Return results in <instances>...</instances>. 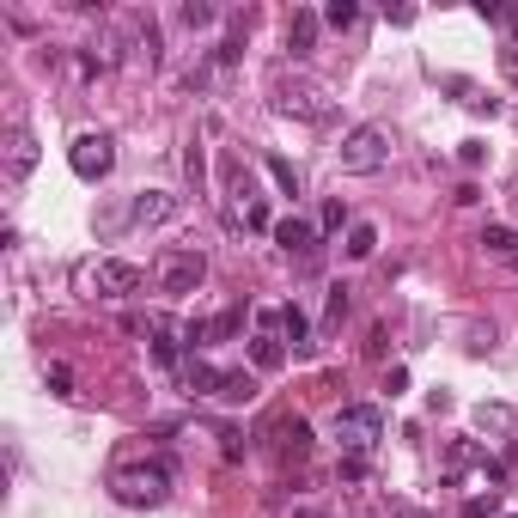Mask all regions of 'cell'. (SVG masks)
<instances>
[{"label":"cell","mask_w":518,"mask_h":518,"mask_svg":"<svg viewBox=\"0 0 518 518\" xmlns=\"http://www.w3.org/2000/svg\"><path fill=\"white\" fill-rule=\"evenodd\" d=\"M110 488H117L122 506H165V494H171V463H128V470H117L110 476Z\"/></svg>","instance_id":"obj_1"},{"label":"cell","mask_w":518,"mask_h":518,"mask_svg":"<svg viewBox=\"0 0 518 518\" xmlns=\"http://www.w3.org/2000/svg\"><path fill=\"white\" fill-rule=\"evenodd\" d=\"M391 159V135H384L379 122H360V128H348L336 147V165L348 171V178H366V171H379V165Z\"/></svg>","instance_id":"obj_2"},{"label":"cell","mask_w":518,"mask_h":518,"mask_svg":"<svg viewBox=\"0 0 518 518\" xmlns=\"http://www.w3.org/2000/svg\"><path fill=\"white\" fill-rule=\"evenodd\" d=\"M330 433L341 439V452H372L384 439V409H372V402H348V409H336V421H330Z\"/></svg>","instance_id":"obj_3"},{"label":"cell","mask_w":518,"mask_h":518,"mask_svg":"<svg viewBox=\"0 0 518 518\" xmlns=\"http://www.w3.org/2000/svg\"><path fill=\"white\" fill-rule=\"evenodd\" d=\"M201 280H208V257H201V250H165V257H159V293H165V300L196 293Z\"/></svg>","instance_id":"obj_4"},{"label":"cell","mask_w":518,"mask_h":518,"mask_svg":"<svg viewBox=\"0 0 518 518\" xmlns=\"http://www.w3.org/2000/svg\"><path fill=\"white\" fill-rule=\"evenodd\" d=\"M67 165H74V178H86V183L110 178V165H117V140H110V135H80V140H74V153H67Z\"/></svg>","instance_id":"obj_5"},{"label":"cell","mask_w":518,"mask_h":518,"mask_svg":"<svg viewBox=\"0 0 518 518\" xmlns=\"http://www.w3.org/2000/svg\"><path fill=\"white\" fill-rule=\"evenodd\" d=\"M140 262H128V257H104L98 269H92V293L98 300H128V293H140Z\"/></svg>","instance_id":"obj_6"},{"label":"cell","mask_w":518,"mask_h":518,"mask_svg":"<svg viewBox=\"0 0 518 518\" xmlns=\"http://www.w3.org/2000/svg\"><path fill=\"white\" fill-rule=\"evenodd\" d=\"M275 244L287 257H318V226L300 219V214H287V219H275Z\"/></svg>","instance_id":"obj_7"},{"label":"cell","mask_w":518,"mask_h":518,"mask_svg":"<svg viewBox=\"0 0 518 518\" xmlns=\"http://www.w3.org/2000/svg\"><path fill=\"white\" fill-rule=\"evenodd\" d=\"M31 171H37V135H31V128H13V135H6V178L25 183Z\"/></svg>","instance_id":"obj_8"},{"label":"cell","mask_w":518,"mask_h":518,"mask_svg":"<svg viewBox=\"0 0 518 518\" xmlns=\"http://www.w3.org/2000/svg\"><path fill=\"white\" fill-rule=\"evenodd\" d=\"M250 360H257V372H280V366H287V348H280V336H275V311L262 318L257 341H250Z\"/></svg>","instance_id":"obj_9"},{"label":"cell","mask_w":518,"mask_h":518,"mask_svg":"<svg viewBox=\"0 0 518 518\" xmlns=\"http://www.w3.org/2000/svg\"><path fill=\"white\" fill-rule=\"evenodd\" d=\"M275 110H280V117H305V122H318V117H323V92H311V86H300V92H280Z\"/></svg>","instance_id":"obj_10"},{"label":"cell","mask_w":518,"mask_h":518,"mask_svg":"<svg viewBox=\"0 0 518 518\" xmlns=\"http://www.w3.org/2000/svg\"><path fill=\"white\" fill-rule=\"evenodd\" d=\"M214 397L219 402H250V397H257V372H244V366L219 372V379H214Z\"/></svg>","instance_id":"obj_11"},{"label":"cell","mask_w":518,"mask_h":518,"mask_svg":"<svg viewBox=\"0 0 518 518\" xmlns=\"http://www.w3.org/2000/svg\"><path fill=\"white\" fill-rule=\"evenodd\" d=\"M165 214H171V196H165V189H140L135 208H128V219H135V226H159Z\"/></svg>","instance_id":"obj_12"},{"label":"cell","mask_w":518,"mask_h":518,"mask_svg":"<svg viewBox=\"0 0 518 518\" xmlns=\"http://www.w3.org/2000/svg\"><path fill=\"white\" fill-rule=\"evenodd\" d=\"M275 323H280V336L293 341V354H305V348H311V341H305V336H311V323H305V311H300V305H280V311H275Z\"/></svg>","instance_id":"obj_13"},{"label":"cell","mask_w":518,"mask_h":518,"mask_svg":"<svg viewBox=\"0 0 518 518\" xmlns=\"http://www.w3.org/2000/svg\"><path fill=\"white\" fill-rule=\"evenodd\" d=\"M311 43H318V13H293L287 19V49L293 56H311Z\"/></svg>","instance_id":"obj_14"},{"label":"cell","mask_w":518,"mask_h":518,"mask_svg":"<svg viewBox=\"0 0 518 518\" xmlns=\"http://www.w3.org/2000/svg\"><path fill=\"white\" fill-rule=\"evenodd\" d=\"M305 452H311V427H305L300 415L280 421V458H305Z\"/></svg>","instance_id":"obj_15"},{"label":"cell","mask_w":518,"mask_h":518,"mask_svg":"<svg viewBox=\"0 0 518 518\" xmlns=\"http://www.w3.org/2000/svg\"><path fill=\"white\" fill-rule=\"evenodd\" d=\"M341 250H348V257H354V262H366V257H372V250H379V232H372L366 219H354V226H348V244H341Z\"/></svg>","instance_id":"obj_16"},{"label":"cell","mask_w":518,"mask_h":518,"mask_svg":"<svg viewBox=\"0 0 518 518\" xmlns=\"http://www.w3.org/2000/svg\"><path fill=\"white\" fill-rule=\"evenodd\" d=\"M482 250H494V257H518V232H513V226H488V232H482Z\"/></svg>","instance_id":"obj_17"},{"label":"cell","mask_w":518,"mask_h":518,"mask_svg":"<svg viewBox=\"0 0 518 518\" xmlns=\"http://www.w3.org/2000/svg\"><path fill=\"white\" fill-rule=\"evenodd\" d=\"M354 19H360V6H354V0H330V6H323V25H330V31H348Z\"/></svg>","instance_id":"obj_18"},{"label":"cell","mask_w":518,"mask_h":518,"mask_svg":"<svg viewBox=\"0 0 518 518\" xmlns=\"http://www.w3.org/2000/svg\"><path fill=\"white\" fill-rule=\"evenodd\" d=\"M341 226H354V219H348V201H341V196H330V201H323L318 232H341Z\"/></svg>","instance_id":"obj_19"},{"label":"cell","mask_w":518,"mask_h":518,"mask_svg":"<svg viewBox=\"0 0 518 518\" xmlns=\"http://www.w3.org/2000/svg\"><path fill=\"white\" fill-rule=\"evenodd\" d=\"M341 318H348V287H341V280H336V287H330V300H323V323L336 330Z\"/></svg>","instance_id":"obj_20"},{"label":"cell","mask_w":518,"mask_h":518,"mask_svg":"<svg viewBox=\"0 0 518 518\" xmlns=\"http://www.w3.org/2000/svg\"><path fill=\"white\" fill-rule=\"evenodd\" d=\"M153 354H159V366H178V341H171L165 323H153Z\"/></svg>","instance_id":"obj_21"},{"label":"cell","mask_w":518,"mask_h":518,"mask_svg":"<svg viewBox=\"0 0 518 518\" xmlns=\"http://www.w3.org/2000/svg\"><path fill=\"white\" fill-rule=\"evenodd\" d=\"M269 178H275L280 189H287V196H300V171H293L287 159H269Z\"/></svg>","instance_id":"obj_22"},{"label":"cell","mask_w":518,"mask_h":518,"mask_svg":"<svg viewBox=\"0 0 518 518\" xmlns=\"http://www.w3.org/2000/svg\"><path fill=\"white\" fill-rule=\"evenodd\" d=\"M178 19L189 25V31H201V25H214V6H208V0H189V6H183Z\"/></svg>","instance_id":"obj_23"},{"label":"cell","mask_w":518,"mask_h":518,"mask_svg":"<svg viewBox=\"0 0 518 518\" xmlns=\"http://www.w3.org/2000/svg\"><path fill=\"white\" fill-rule=\"evenodd\" d=\"M458 159H463V165H482V159H488V147H482V140H463Z\"/></svg>","instance_id":"obj_24"},{"label":"cell","mask_w":518,"mask_h":518,"mask_svg":"<svg viewBox=\"0 0 518 518\" xmlns=\"http://www.w3.org/2000/svg\"><path fill=\"white\" fill-rule=\"evenodd\" d=\"M500 67H506V74H513V80H518V49H513V43L500 49Z\"/></svg>","instance_id":"obj_25"},{"label":"cell","mask_w":518,"mask_h":518,"mask_svg":"<svg viewBox=\"0 0 518 518\" xmlns=\"http://www.w3.org/2000/svg\"><path fill=\"white\" fill-rule=\"evenodd\" d=\"M293 518H318V513H293Z\"/></svg>","instance_id":"obj_26"},{"label":"cell","mask_w":518,"mask_h":518,"mask_svg":"<svg viewBox=\"0 0 518 518\" xmlns=\"http://www.w3.org/2000/svg\"><path fill=\"white\" fill-rule=\"evenodd\" d=\"M513 269H518V257H513Z\"/></svg>","instance_id":"obj_27"},{"label":"cell","mask_w":518,"mask_h":518,"mask_svg":"<svg viewBox=\"0 0 518 518\" xmlns=\"http://www.w3.org/2000/svg\"><path fill=\"white\" fill-rule=\"evenodd\" d=\"M513 518H518V513H513Z\"/></svg>","instance_id":"obj_28"}]
</instances>
